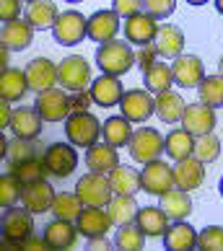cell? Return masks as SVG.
Returning <instances> with one entry per match:
<instances>
[{
    "instance_id": "10",
    "label": "cell",
    "mask_w": 223,
    "mask_h": 251,
    "mask_svg": "<svg viewBox=\"0 0 223 251\" xmlns=\"http://www.w3.org/2000/svg\"><path fill=\"white\" fill-rule=\"evenodd\" d=\"M44 166H47V174L55 176V179H65L76 171L78 166V151L76 145L68 143H52L47 151H44Z\"/></svg>"
},
{
    "instance_id": "29",
    "label": "cell",
    "mask_w": 223,
    "mask_h": 251,
    "mask_svg": "<svg viewBox=\"0 0 223 251\" xmlns=\"http://www.w3.org/2000/svg\"><path fill=\"white\" fill-rule=\"evenodd\" d=\"M187 109V101H184L176 91H164V94H156V117L166 125H176L182 122V114Z\"/></svg>"
},
{
    "instance_id": "39",
    "label": "cell",
    "mask_w": 223,
    "mask_h": 251,
    "mask_svg": "<svg viewBox=\"0 0 223 251\" xmlns=\"http://www.w3.org/2000/svg\"><path fill=\"white\" fill-rule=\"evenodd\" d=\"M83 207H86V204L81 202V197H78L76 192H73V194L62 192V194H57V197H55L52 215H55V218H60V220H73V223H76L78 215L83 212Z\"/></svg>"
},
{
    "instance_id": "57",
    "label": "cell",
    "mask_w": 223,
    "mask_h": 251,
    "mask_svg": "<svg viewBox=\"0 0 223 251\" xmlns=\"http://www.w3.org/2000/svg\"><path fill=\"white\" fill-rule=\"evenodd\" d=\"M218 192H221V197H223V176H221V181H218Z\"/></svg>"
},
{
    "instance_id": "41",
    "label": "cell",
    "mask_w": 223,
    "mask_h": 251,
    "mask_svg": "<svg viewBox=\"0 0 223 251\" xmlns=\"http://www.w3.org/2000/svg\"><path fill=\"white\" fill-rule=\"evenodd\" d=\"M11 174H13L16 179L26 187V184L42 181V179H44V174H47V166H44V158H31V161L16 163Z\"/></svg>"
},
{
    "instance_id": "37",
    "label": "cell",
    "mask_w": 223,
    "mask_h": 251,
    "mask_svg": "<svg viewBox=\"0 0 223 251\" xmlns=\"http://www.w3.org/2000/svg\"><path fill=\"white\" fill-rule=\"evenodd\" d=\"M166 153H169V158H174V161L190 158L195 153V135L187 132L184 127L171 129V132L166 135Z\"/></svg>"
},
{
    "instance_id": "46",
    "label": "cell",
    "mask_w": 223,
    "mask_h": 251,
    "mask_svg": "<svg viewBox=\"0 0 223 251\" xmlns=\"http://www.w3.org/2000/svg\"><path fill=\"white\" fill-rule=\"evenodd\" d=\"M21 16V0H0V21H16Z\"/></svg>"
},
{
    "instance_id": "18",
    "label": "cell",
    "mask_w": 223,
    "mask_h": 251,
    "mask_svg": "<svg viewBox=\"0 0 223 251\" xmlns=\"http://www.w3.org/2000/svg\"><path fill=\"white\" fill-rule=\"evenodd\" d=\"M153 47H156V52H159V57L176 60L179 54H184V31L176 24L159 26L156 39H153Z\"/></svg>"
},
{
    "instance_id": "22",
    "label": "cell",
    "mask_w": 223,
    "mask_h": 251,
    "mask_svg": "<svg viewBox=\"0 0 223 251\" xmlns=\"http://www.w3.org/2000/svg\"><path fill=\"white\" fill-rule=\"evenodd\" d=\"M42 125L44 119L36 109L31 106H18L13 109V119H11V129L16 137H26V140H36L42 135Z\"/></svg>"
},
{
    "instance_id": "51",
    "label": "cell",
    "mask_w": 223,
    "mask_h": 251,
    "mask_svg": "<svg viewBox=\"0 0 223 251\" xmlns=\"http://www.w3.org/2000/svg\"><path fill=\"white\" fill-rule=\"evenodd\" d=\"M44 246H47V238H34V236H29V238L21 244V249H44ZM47 249H50V246H47Z\"/></svg>"
},
{
    "instance_id": "8",
    "label": "cell",
    "mask_w": 223,
    "mask_h": 251,
    "mask_svg": "<svg viewBox=\"0 0 223 251\" xmlns=\"http://www.w3.org/2000/svg\"><path fill=\"white\" fill-rule=\"evenodd\" d=\"M55 42L62 47H73V44L83 42L88 36V18L78 11H65L57 16V21L52 26Z\"/></svg>"
},
{
    "instance_id": "28",
    "label": "cell",
    "mask_w": 223,
    "mask_h": 251,
    "mask_svg": "<svg viewBox=\"0 0 223 251\" xmlns=\"http://www.w3.org/2000/svg\"><path fill=\"white\" fill-rule=\"evenodd\" d=\"M159 204L164 207L166 215H169V220H187L192 215V210H195V204L190 200V192H184L179 187H174L166 194H161Z\"/></svg>"
},
{
    "instance_id": "45",
    "label": "cell",
    "mask_w": 223,
    "mask_h": 251,
    "mask_svg": "<svg viewBox=\"0 0 223 251\" xmlns=\"http://www.w3.org/2000/svg\"><path fill=\"white\" fill-rule=\"evenodd\" d=\"M143 8L153 18H169L176 11V0H143Z\"/></svg>"
},
{
    "instance_id": "24",
    "label": "cell",
    "mask_w": 223,
    "mask_h": 251,
    "mask_svg": "<svg viewBox=\"0 0 223 251\" xmlns=\"http://www.w3.org/2000/svg\"><path fill=\"white\" fill-rule=\"evenodd\" d=\"M161 238H164V249H171V251L197 249V230L187 220H171V226L166 228Z\"/></svg>"
},
{
    "instance_id": "42",
    "label": "cell",
    "mask_w": 223,
    "mask_h": 251,
    "mask_svg": "<svg viewBox=\"0 0 223 251\" xmlns=\"http://www.w3.org/2000/svg\"><path fill=\"white\" fill-rule=\"evenodd\" d=\"M195 158H200L202 163H210L216 161V158L221 155V140L216 132H208V135H200L195 137Z\"/></svg>"
},
{
    "instance_id": "23",
    "label": "cell",
    "mask_w": 223,
    "mask_h": 251,
    "mask_svg": "<svg viewBox=\"0 0 223 251\" xmlns=\"http://www.w3.org/2000/svg\"><path fill=\"white\" fill-rule=\"evenodd\" d=\"M78 233L86 238H96V236H107V230L112 226V218L107 207H83V212L76 220Z\"/></svg>"
},
{
    "instance_id": "59",
    "label": "cell",
    "mask_w": 223,
    "mask_h": 251,
    "mask_svg": "<svg viewBox=\"0 0 223 251\" xmlns=\"http://www.w3.org/2000/svg\"><path fill=\"white\" fill-rule=\"evenodd\" d=\"M29 3H34V0H29Z\"/></svg>"
},
{
    "instance_id": "9",
    "label": "cell",
    "mask_w": 223,
    "mask_h": 251,
    "mask_svg": "<svg viewBox=\"0 0 223 251\" xmlns=\"http://www.w3.org/2000/svg\"><path fill=\"white\" fill-rule=\"evenodd\" d=\"M119 111L133 125H143L151 119V114H156V99L148 88H130L119 101Z\"/></svg>"
},
{
    "instance_id": "27",
    "label": "cell",
    "mask_w": 223,
    "mask_h": 251,
    "mask_svg": "<svg viewBox=\"0 0 223 251\" xmlns=\"http://www.w3.org/2000/svg\"><path fill=\"white\" fill-rule=\"evenodd\" d=\"M86 166H88V171H99V174L109 176V171L119 166L117 148L109 143H96V145L86 148Z\"/></svg>"
},
{
    "instance_id": "47",
    "label": "cell",
    "mask_w": 223,
    "mask_h": 251,
    "mask_svg": "<svg viewBox=\"0 0 223 251\" xmlns=\"http://www.w3.org/2000/svg\"><path fill=\"white\" fill-rule=\"evenodd\" d=\"M114 11L119 16L130 18V16H135V13L143 11V0H114Z\"/></svg>"
},
{
    "instance_id": "1",
    "label": "cell",
    "mask_w": 223,
    "mask_h": 251,
    "mask_svg": "<svg viewBox=\"0 0 223 251\" xmlns=\"http://www.w3.org/2000/svg\"><path fill=\"white\" fill-rule=\"evenodd\" d=\"M96 65L101 68V73H107V75L122 78V75H127V73L133 70V65H138V60H135V52L130 50L127 42L112 39L107 44H99Z\"/></svg>"
},
{
    "instance_id": "15",
    "label": "cell",
    "mask_w": 223,
    "mask_h": 251,
    "mask_svg": "<svg viewBox=\"0 0 223 251\" xmlns=\"http://www.w3.org/2000/svg\"><path fill=\"white\" fill-rule=\"evenodd\" d=\"M26 80H29V88L34 94L50 91V88H55V83H57V65L50 57H34L26 65Z\"/></svg>"
},
{
    "instance_id": "7",
    "label": "cell",
    "mask_w": 223,
    "mask_h": 251,
    "mask_svg": "<svg viewBox=\"0 0 223 251\" xmlns=\"http://www.w3.org/2000/svg\"><path fill=\"white\" fill-rule=\"evenodd\" d=\"M34 109L42 114L44 122H65L73 114V99L65 88H50L36 94Z\"/></svg>"
},
{
    "instance_id": "25",
    "label": "cell",
    "mask_w": 223,
    "mask_h": 251,
    "mask_svg": "<svg viewBox=\"0 0 223 251\" xmlns=\"http://www.w3.org/2000/svg\"><path fill=\"white\" fill-rule=\"evenodd\" d=\"M78 236H81L78 226L73 220L55 218L52 223H47V228H44V238H47L50 249H70V246H76Z\"/></svg>"
},
{
    "instance_id": "14",
    "label": "cell",
    "mask_w": 223,
    "mask_h": 251,
    "mask_svg": "<svg viewBox=\"0 0 223 251\" xmlns=\"http://www.w3.org/2000/svg\"><path fill=\"white\" fill-rule=\"evenodd\" d=\"M122 31H125V39L130 44H138V47H145V44H151L156 39V31H159V24H156V18L151 13H135V16H130L125 26H122Z\"/></svg>"
},
{
    "instance_id": "5",
    "label": "cell",
    "mask_w": 223,
    "mask_h": 251,
    "mask_svg": "<svg viewBox=\"0 0 223 251\" xmlns=\"http://www.w3.org/2000/svg\"><path fill=\"white\" fill-rule=\"evenodd\" d=\"M127 148H130L133 161L148 163V161L161 158V153H166V137L159 132V129H153V127H140V129L133 132Z\"/></svg>"
},
{
    "instance_id": "33",
    "label": "cell",
    "mask_w": 223,
    "mask_h": 251,
    "mask_svg": "<svg viewBox=\"0 0 223 251\" xmlns=\"http://www.w3.org/2000/svg\"><path fill=\"white\" fill-rule=\"evenodd\" d=\"M57 5H55V0H34V3H29V8H26V21H29L34 29H52L55 21H57Z\"/></svg>"
},
{
    "instance_id": "43",
    "label": "cell",
    "mask_w": 223,
    "mask_h": 251,
    "mask_svg": "<svg viewBox=\"0 0 223 251\" xmlns=\"http://www.w3.org/2000/svg\"><path fill=\"white\" fill-rule=\"evenodd\" d=\"M21 192H24V184L16 179L13 174H3L0 176V207H13V204L21 200Z\"/></svg>"
},
{
    "instance_id": "11",
    "label": "cell",
    "mask_w": 223,
    "mask_h": 251,
    "mask_svg": "<svg viewBox=\"0 0 223 251\" xmlns=\"http://www.w3.org/2000/svg\"><path fill=\"white\" fill-rule=\"evenodd\" d=\"M140 181H143V192L153 194V197H161L169 189H174V169L161 158L156 161H148L143 163V171H140Z\"/></svg>"
},
{
    "instance_id": "36",
    "label": "cell",
    "mask_w": 223,
    "mask_h": 251,
    "mask_svg": "<svg viewBox=\"0 0 223 251\" xmlns=\"http://www.w3.org/2000/svg\"><path fill=\"white\" fill-rule=\"evenodd\" d=\"M143 83L151 94H164V91L171 88L174 83V73H171V65L166 62H153L151 68L143 70Z\"/></svg>"
},
{
    "instance_id": "3",
    "label": "cell",
    "mask_w": 223,
    "mask_h": 251,
    "mask_svg": "<svg viewBox=\"0 0 223 251\" xmlns=\"http://www.w3.org/2000/svg\"><path fill=\"white\" fill-rule=\"evenodd\" d=\"M76 194L86 207H107L109 200L114 197V189H112L107 174L88 171L76 181Z\"/></svg>"
},
{
    "instance_id": "19",
    "label": "cell",
    "mask_w": 223,
    "mask_h": 251,
    "mask_svg": "<svg viewBox=\"0 0 223 251\" xmlns=\"http://www.w3.org/2000/svg\"><path fill=\"white\" fill-rule=\"evenodd\" d=\"M91 96H94V104L101 109H109V106H119V101L125 96V88L119 83L117 75H99L94 83H91Z\"/></svg>"
},
{
    "instance_id": "48",
    "label": "cell",
    "mask_w": 223,
    "mask_h": 251,
    "mask_svg": "<svg viewBox=\"0 0 223 251\" xmlns=\"http://www.w3.org/2000/svg\"><path fill=\"white\" fill-rule=\"evenodd\" d=\"M156 57H159V52H156L153 44H145V47H140V52H135V60L138 65L145 70V68H151V65L156 62Z\"/></svg>"
},
{
    "instance_id": "26",
    "label": "cell",
    "mask_w": 223,
    "mask_h": 251,
    "mask_svg": "<svg viewBox=\"0 0 223 251\" xmlns=\"http://www.w3.org/2000/svg\"><path fill=\"white\" fill-rule=\"evenodd\" d=\"M29 88V80H26V70H18V68H5L0 73V99L3 101H21L26 96Z\"/></svg>"
},
{
    "instance_id": "52",
    "label": "cell",
    "mask_w": 223,
    "mask_h": 251,
    "mask_svg": "<svg viewBox=\"0 0 223 251\" xmlns=\"http://www.w3.org/2000/svg\"><path fill=\"white\" fill-rule=\"evenodd\" d=\"M112 246H114V241H112V244H109V241H107L104 236L88 238V249H112Z\"/></svg>"
},
{
    "instance_id": "6",
    "label": "cell",
    "mask_w": 223,
    "mask_h": 251,
    "mask_svg": "<svg viewBox=\"0 0 223 251\" xmlns=\"http://www.w3.org/2000/svg\"><path fill=\"white\" fill-rule=\"evenodd\" d=\"M3 244L21 246L26 238L34 233V212L29 207H8L3 212Z\"/></svg>"
},
{
    "instance_id": "58",
    "label": "cell",
    "mask_w": 223,
    "mask_h": 251,
    "mask_svg": "<svg viewBox=\"0 0 223 251\" xmlns=\"http://www.w3.org/2000/svg\"><path fill=\"white\" fill-rule=\"evenodd\" d=\"M68 3H81V0H68Z\"/></svg>"
},
{
    "instance_id": "35",
    "label": "cell",
    "mask_w": 223,
    "mask_h": 251,
    "mask_svg": "<svg viewBox=\"0 0 223 251\" xmlns=\"http://www.w3.org/2000/svg\"><path fill=\"white\" fill-rule=\"evenodd\" d=\"M133 122H130L127 117H109L104 127H101V137H104V143L109 145H114V148H122L130 143V137H133Z\"/></svg>"
},
{
    "instance_id": "17",
    "label": "cell",
    "mask_w": 223,
    "mask_h": 251,
    "mask_svg": "<svg viewBox=\"0 0 223 251\" xmlns=\"http://www.w3.org/2000/svg\"><path fill=\"white\" fill-rule=\"evenodd\" d=\"M55 197H57V192L50 187V181H34V184H26L24 192H21V204L24 207H29L34 215H42V212L52 210L55 204Z\"/></svg>"
},
{
    "instance_id": "2",
    "label": "cell",
    "mask_w": 223,
    "mask_h": 251,
    "mask_svg": "<svg viewBox=\"0 0 223 251\" xmlns=\"http://www.w3.org/2000/svg\"><path fill=\"white\" fill-rule=\"evenodd\" d=\"M101 127H104V122H99L91 111H73V114L65 119V135H68V143H73L76 148L96 145L99 137H101Z\"/></svg>"
},
{
    "instance_id": "16",
    "label": "cell",
    "mask_w": 223,
    "mask_h": 251,
    "mask_svg": "<svg viewBox=\"0 0 223 251\" xmlns=\"http://www.w3.org/2000/svg\"><path fill=\"white\" fill-rule=\"evenodd\" d=\"M119 31V13L114 8H101V11L91 13L88 18V39L91 42H99V44H107L117 36Z\"/></svg>"
},
{
    "instance_id": "53",
    "label": "cell",
    "mask_w": 223,
    "mask_h": 251,
    "mask_svg": "<svg viewBox=\"0 0 223 251\" xmlns=\"http://www.w3.org/2000/svg\"><path fill=\"white\" fill-rule=\"evenodd\" d=\"M8 52H11V50H8L5 44H3V52H0V60H3V70L8 68Z\"/></svg>"
},
{
    "instance_id": "49",
    "label": "cell",
    "mask_w": 223,
    "mask_h": 251,
    "mask_svg": "<svg viewBox=\"0 0 223 251\" xmlns=\"http://www.w3.org/2000/svg\"><path fill=\"white\" fill-rule=\"evenodd\" d=\"M73 111H88V106L94 104V96H91V91H78V94H73Z\"/></svg>"
},
{
    "instance_id": "20",
    "label": "cell",
    "mask_w": 223,
    "mask_h": 251,
    "mask_svg": "<svg viewBox=\"0 0 223 251\" xmlns=\"http://www.w3.org/2000/svg\"><path fill=\"white\" fill-rule=\"evenodd\" d=\"M202 181H205V163L200 161V158H184V161H176L174 166V184L184 192H192L202 187Z\"/></svg>"
},
{
    "instance_id": "12",
    "label": "cell",
    "mask_w": 223,
    "mask_h": 251,
    "mask_svg": "<svg viewBox=\"0 0 223 251\" xmlns=\"http://www.w3.org/2000/svg\"><path fill=\"white\" fill-rule=\"evenodd\" d=\"M171 73H174V83L182 88H197L202 78H205V65L197 54H179L171 62Z\"/></svg>"
},
{
    "instance_id": "55",
    "label": "cell",
    "mask_w": 223,
    "mask_h": 251,
    "mask_svg": "<svg viewBox=\"0 0 223 251\" xmlns=\"http://www.w3.org/2000/svg\"><path fill=\"white\" fill-rule=\"evenodd\" d=\"M187 3H190V5H205L208 0H187Z\"/></svg>"
},
{
    "instance_id": "40",
    "label": "cell",
    "mask_w": 223,
    "mask_h": 251,
    "mask_svg": "<svg viewBox=\"0 0 223 251\" xmlns=\"http://www.w3.org/2000/svg\"><path fill=\"white\" fill-rule=\"evenodd\" d=\"M197 96L202 104H208L213 109H221L223 106V75H205L202 83L197 86Z\"/></svg>"
},
{
    "instance_id": "4",
    "label": "cell",
    "mask_w": 223,
    "mask_h": 251,
    "mask_svg": "<svg viewBox=\"0 0 223 251\" xmlns=\"http://www.w3.org/2000/svg\"><path fill=\"white\" fill-rule=\"evenodd\" d=\"M57 83L68 91V94H78V91L91 88V65L86 57L81 54H68L65 60H60L57 65Z\"/></svg>"
},
{
    "instance_id": "54",
    "label": "cell",
    "mask_w": 223,
    "mask_h": 251,
    "mask_svg": "<svg viewBox=\"0 0 223 251\" xmlns=\"http://www.w3.org/2000/svg\"><path fill=\"white\" fill-rule=\"evenodd\" d=\"M213 3H216V11L223 16V0H213Z\"/></svg>"
},
{
    "instance_id": "44",
    "label": "cell",
    "mask_w": 223,
    "mask_h": 251,
    "mask_svg": "<svg viewBox=\"0 0 223 251\" xmlns=\"http://www.w3.org/2000/svg\"><path fill=\"white\" fill-rule=\"evenodd\" d=\"M197 249L202 251H223V226H208L197 233Z\"/></svg>"
},
{
    "instance_id": "30",
    "label": "cell",
    "mask_w": 223,
    "mask_h": 251,
    "mask_svg": "<svg viewBox=\"0 0 223 251\" xmlns=\"http://www.w3.org/2000/svg\"><path fill=\"white\" fill-rule=\"evenodd\" d=\"M0 155L5 158L11 166L16 163H24V161H31V158H39V151H36L34 140H26V137H13V140H5V135L0 137Z\"/></svg>"
},
{
    "instance_id": "38",
    "label": "cell",
    "mask_w": 223,
    "mask_h": 251,
    "mask_svg": "<svg viewBox=\"0 0 223 251\" xmlns=\"http://www.w3.org/2000/svg\"><path fill=\"white\" fill-rule=\"evenodd\" d=\"M145 233L140 230L138 223H125V226H117V233H114V249H122V251H140L145 246Z\"/></svg>"
},
{
    "instance_id": "21",
    "label": "cell",
    "mask_w": 223,
    "mask_h": 251,
    "mask_svg": "<svg viewBox=\"0 0 223 251\" xmlns=\"http://www.w3.org/2000/svg\"><path fill=\"white\" fill-rule=\"evenodd\" d=\"M34 26L29 21H21V18H16V21H8L3 24V31H0V39H3V44L11 52H24L31 47L34 42Z\"/></svg>"
},
{
    "instance_id": "31",
    "label": "cell",
    "mask_w": 223,
    "mask_h": 251,
    "mask_svg": "<svg viewBox=\"0 0 223 251\" xmlns=\"http://www.w3.org/2000/svg\"><path fill=\"white\" fill-rule=\"evenodd\" d=\"M135 223L140 226V230L145 236L151 238H159L166 233V228H169V215L164 212V207H140L135 215Z\"/></svg>"
},
{
    "instance_id": "50",
    "label": "cell",
    "mask_w": 223,
    "mask_h": 251,
    "mask_svg": "<svg viewBox=\"0 0 223 251\" xmlns=\"http://www.w3.org/2000/svg\"><path fill=\"white\" fill-rule=\"evenodd\" d=\"M11 119H13V109H11V101H3L0 99V127H11Z\"/></svg>"
},
{
    "instance_id": "56",
    "label": "cell",
    "mask_w": 223,
    "mask_h": 251,
    "mask_svg": "<svg viewBox=\"0 0 223 251\" xmlns=\"http://www.w3.org/2000/svg\"><path fill=\"white\" fill-rule=\"evenodd\" d=\"M218 73L223 75V54H221V62H218Z\"/></svg>"
},
{
    "instance_id": "32",
    "label": "cell",
    "mask_w": 223,
    "mask_h": 251,
    "mask_svg": "<svg viewBox=\"0 0 223 251\" xmlns=\"http://www.w3.org/2000/svg\"><path fill=\"white\" fill-rule=\"evenodd\" d=\"M140 204L135 202V194H114L107 204V212L112 218V226H125V223H135V215Z\"/></svg>"
},
{
    "instance_id": "34",
    "label": "cell",
    "mask_w": 223,
    "mask_h": 251,
    "mask_svg": "<svg viewBox=\"0 0 223 251\" xmlns=\"http://www.w3.org/2000/svg\"><path fill=\"white\" fill-rule=\"evenodd\" d=\"M109 184L114 194H138L143 189L140 171H135L133 166H117L109 171Z\"/></svg>"
},
{
    "instance_id": "13",
    "label": "cell",
    "mask_w": 223,
    "mask_h": 251,
    "mask_svg": "<svg viewBox=\"0 0 223 251\" xmlns=\"http://www.w3.org/2000/svg\"><path fill=\"white\" fill-rule=\"evenodd\" d=\"M218 125V119H216V109L208 106V104H187V109H184V114H182V127L187 129V132H192L195 137H200V135H208L213 132V127Z\"/></svg>"
}]
</instances>
